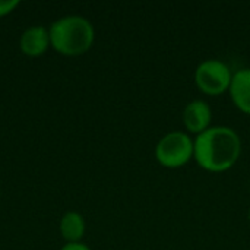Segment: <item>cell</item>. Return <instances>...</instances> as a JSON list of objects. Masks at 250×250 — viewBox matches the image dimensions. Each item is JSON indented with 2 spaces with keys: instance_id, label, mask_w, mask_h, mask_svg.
I'll list each match as a JSON object with an SVG mask.
<instances>
[{
  "instance_id": "3957f363",
  "label": "cell",
  "mask_w": 250,
  "mask_h": 250,
  "mask_svg": "<svg viewBox=\"0 0 250 250\" xmlns=\"http://www.w3.org/2000/svg\"><path fill=\"white\" fill-rule=\"evenodd\" d=\"M195 142L188 132L171 130L160 138L155 145L157 161L167 168H179L193 158Z\"/></svg>"
},
{
  "instance_id": "8fae6325",
  "label": "cell",
  "mask_w": 250,
  "mask_h": 250,
  "mask_svg": "<svg viewBox=\"0 0 250 250\" xmlns=\"http://www.w3.org/2000/svg\"><path fill=\"white\" fill-rule=\"evenodd\" d=\"M248 218H249V223H250V207H249V209H248Z\"/></svg>"
},
{
  "instance_id": "9c48e42d",
  "label": "cell",
  "mask_w": 250,
  "mask_h": 250,
  "mask_svg": "<svg viewBox=\"0 0 250 250\" xmlns=\"http://www.w3.org/2000/svg\"><path fill=\"white\" fill-rule=\"evenodd\" d=\"M18 4H19L18 0H4V1H0V16L9 15L10 12L15 10V7Z\"/></svg>"
},
{
  "instance_id": "5b68a950",
  "label": "cell",
  "mask_w": 250,
  "mask_h": 250,
  "mask_svg": "<svg viewBox=\"0 0 250 250\" xmlns=\"http://www.w3.org/2000/svg\"><path fill=\"white\" fill-rule=\"evenodd\" d=\"M183 125L190 135H201L207 129L211 127L212 122V108L205 100H192L189 101L182 113Z\"/></svg>"
},
{
  "instance_id": "30bf717a",
  "label": "cell",
  "mask_w": 250,
  "mask_h": 250,
  "mask_svg": "<svg viewBox=\"0 0 250 250\" xmlns=\"http://www.w3.org/2000/svg\"><path fill=\"white\" fill-rule=\"evenodd\" d=\"M62 250H91L86 245H83V243H67V245H64Z\"/></svg>"
},
{
  "instance_id": "7a4b0ae2",
  "label": "cell",
  "mask_w": 250,
  "mask_h": 250,
  "mask_svg": "<svg viewBox=\"0 0 250 250\" xmlns=\"http://www.w3.org/2000/svg\"><path fill=\"white\" fill-rule=\"evenodd\" d=\"M48 34L51 47L66 56H78L88 51L95 37L92 23L78 15L64 16L53 22Z\"/></svg>"
},
{
  "instance_id": "ba28073f",
  "label": "cell",
  "mask_w": 250,
  "mask_h": 250,
  "mask_svg": "<svg viewBox=\"0 0 250 250\" xmlns=\"http://www.w3.org/2000/svg\"><path fill=\"white\" fill-rule=\"evenodd\" d=\"M60 233L67 243H79L85 234V220L78 212H66L60 221Z\"/></svg>"
},
{
  "instance_id": "52a82bcc",
  "label": "cell",
  "mask_w": 250,
  "mask_h": 250,
  "mask_svg": "<svg viewBox=\"0 0 250 250\" xmlns=\"http://www.w3.org/2000/svg\"><path fill=\"white\" fill-rule=\"evenodd\" d=\"M50 45V34L44 26H31L21 37V50L28 56H41Z\"/></svg>"
},
{
  "instance_id": "8992f818",
  "label": "cell",
  "mask_w": 250,
  "mask_h": 250,
  "mask_svg": "<svg viewBox=\"0 0 250 250\" xmlns=\"http://www.w3.org/2000/svg\"><path fill=\"white\" fill-rule=\"evenodd\" d=\"M229 92L234 105L240 111L250 114V67L239 69L233 73Z\"/></svg>"
},
{
  "instance_id": "277c9868",
  "label": "cell",
  "mask_w": 250,
  "mask_h": 250,
  "mask_svg": "<svg viewBox=\"0 0 250 250\" xmlns=\"http://www.w3.org/2000/svg\"><path fill=\"white\" fill-rule=\"evenodd\" d=\"M233 79L230 66L220 59H205L195 70L198 88L208 95H221L229 91Z\"/></svg>"
},
{
  "instance_id": "6da1fadb",
  "label": "cell",
  "mask_w": 250,
  "mask_h": 250,
  "mask_svg": "<svg viewBox=\"0 0 250 250\" xmlns=\"http://www.w3.org/2000/svg\"><path fill=\"white\" fill-rule=\"evenodd\" d=\"M193 160L198 166L211 173L230 170L240 158L242 139L229 126H211L195 136Z\"/></svg>"
}]
</instances>
